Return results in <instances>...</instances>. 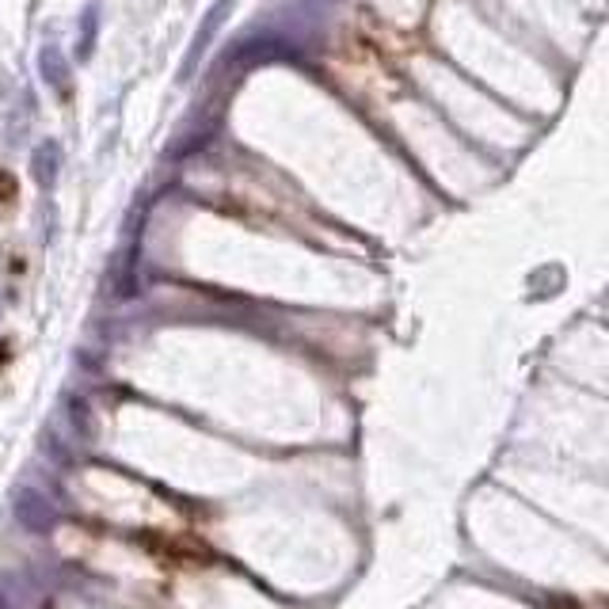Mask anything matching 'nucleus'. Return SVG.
I'll use <instances>...</instances> for the list:
<instances>
[{
	"mask_svg": "<svg viewBox=\"0 0 609 609\" xmlns=\"http://www.w3.org/2000/svg\"><path fill=\"white\" fill-rule=\"evenodd\" d=\"M142 545L150 549L153 556L168 560V564H176V567L202 564V560L210 556L195 538H168V533H142Z\"/></svg>",
	"mask_w": 609,
	"mask_h": 609,
	"instance_id": "obj_1",
	"label": "nucleus"
},
{
	"mask_svg": "<svg viewBox=\"0 0 609 609\" xmlns=\"http://www.w3.org/2000/svg\"><path fill=\"white\" fill-rule=\"evenodd\" d=\"M556 609H575V606H567V602H560V606H556Z\"/></svg>",
	"mask_w": 609,
	"mask_h": 609,
	"instance_id": "obj_2",
	"label": "nucleus"
}]
</instances>
